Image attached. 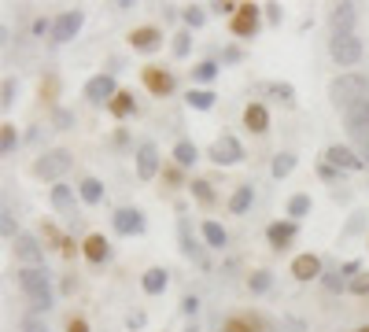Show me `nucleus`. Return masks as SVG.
I'll use <instances>...</instances> for the list:
<instances>
[{"mask_svg":"<svg viewBox=\"0 0 369 332\" xmlns=\"http://www.w3.org/2000/svg\"><path fill=\"white\" fill-rule=\"evenodd\" d=\"M354 332H369V325H362V329H354Z\"/></svg>","mask_w":369,"mask_h":332,"instance_id":"nucleus-54","label":"nucleus"},{"mask_svg":"<svg viewBox=\"0 0 369 332\" xmlns=\"http://www.w3.org/2000/svg\"><path fill=\"white\" fill-rule=\"evenodd\" d=\"M70 166H74V155H70V152H63V148H56V152H45L41 159H34V177L56 181V177L67 174Z\"/></svg>","mask_w":369,"mask_h":332,"instance_id":"nucleus-3","label":"nucleus"},{"mask_svg":"<svg viewBox=\"0 0 369 332\" xmlns=\"http://www.w3.org/2000/svg\"><path fill=\"white\" fill-rule=\"evenodd\" d=\"M325 163L336 170H362V159H358L347 144H329L325 148Z\"/></svg>","mask_w":369,"mask_h":332,"instance_id":"nucleus-10","label":"nucleus"},{"mask_svg":"<svg viewBox=\"0 0 369 332\" xmlns=\"http://www.w3.org/2000/svg\"><path fill=\"white\" fill-rule=\"evenodd\" d=\"M159 41H162V34H159L155 26H140V30H133V34H129V45H133L137 52H155Z\"/></svg>","mask_w":369,"mask_h":332,"instance_id":"nucleus-19","label":"nucleus"},{"mask_svg":"<svg viewBox=\"0 0 369 332\" xmlns=\"http://www.w3.org/2000/svg\"><path fill=\"white\" fill-rule=\"evenodd\" d=\"M318 174H321L325 181H336V177H340V170H336V166H329V163H325V166H318Z\"/></svg>","mask_w":369,"mask_h":332,"instance_id":"nucleus-49","label":"nucleus"},{"mask_svg":"<svg viewBox=\"0 0 369 332\" xmlns=\"http://www.w3.org/2000/svg\"><path fill=\"white\" fill-rule=\"evenodd\" d=\"M0 233H4V240H19V237H23V233H19L15 229V218H12V211H0Z\"/></svg>","mask_w":369,"mask_h":332,"instance_id":"nucleus-33","label":"nucleus"},{"mask_svg":"<svg viewBox=\"0 0 369 332\" xmlns=\"http://www.w3.org/2000/svg\"><path fill=\"white\" fill-rule=\"evenodd\" d=\"M15 92H19V81H12V78H8V81H4V89H0V107H4V111H12V104H15Z\"/></svg>","mask_w":369,"mask_h":332,"instance_id":"nucleus-37","label":"nucleus"},{"mask_svg":"<svg viewBox=\"0 0 369 332\" xmlns=\"http://www.w3.org/2000/svg\"><path fill=\"white\" fill-rule=\"evenodd\" d=\"M211 8L218 15H236V12H240V4H233V0H218V4H211Z\"/></svg>","mask_w":369,"mask_h":332,"instance_id":"nucleus-46","label":"nucleus"},{"mask_svg":"<svg viewBox=\"0 0 369 332\" xmlns=\"http://www.w3.org/2000/svg\"><path fill=\"white\" fill-rule=\"evenodd\" d=\"M203 240H207V248H225L229 233H225L222 222H203Z\"/></svg>","mask_w":369,"mask_h":332,"instance_id":"nucleus-22","label":"nucleus"},{"mask_svg":"<svg viewBox=\"0 0 369 332\" xmlns=\"http://www.w3.org/2000/svg\"><path fill=\"white\" fill-rule=\"evenodd\" d=\"M159 174V152H155V144H140L137 148V177L140 181H151Z\"/></svg>","mask_w":369,"mask_h":332,"instance_id":"nucleus-11","label":"nucleus"},{"mask_svg":"<svg viewBox=\"0 0 369 332\" xmlns=\"http://www.w3.org/2000/svg\"><path fill=\"white\" fill-rule=\"evenodd\" d=\"M52 26H56V23H48V19H37V23H34V34L41 37V34H48Z\"/></svg>","mask_w":369,"mask_h":332,"instance_id":"nucleus-51","label":"nucleus"},{"mask_svg":"<svg viewBox=\"0 0 369 332\" xmlns=\"http://www.w3.org/2000/svg\"><path fill=\"white\" fill-rule=\"evenodd\" d=\"M15 144H19L15 126H12V122H4V126H0V152H4V155H12V152H15Z\"/></svg>","mask_w":369,"mask_h":332,"instance_id":"nucleus-32","label":"nucleus"},{"mask_svg":"<svg viewBox=\"0 0 369 332\" xmlns=\"http://www.w3.org/2000/svg\"><path fill=\"white\" fill-rule=\"evenodd\" d=\"M196 310H200V299H196V295H184V299H181V314H184V318H196Z\"/></svg>","mask_w":369,"mask_h":332,"instance_id":"nucleus-43","label":"nucleus"},{"mask_svg":"<svg viewBox=\"0 0 369 332\" xmlns=\"http://www.w3.org/2000/svg\"><path fill=\"white\" fill-rule=\"evenodd\" d=\"M78 192H82V199L89 203V207H93V203H100V199H104V185H100V181H96V177H85Z\"/></svg>","mask_w":369,"mask_h":332,"instance_id":"nucleus-31","label":"nucleus"},{"mask_svg":"<svg viewBox=\"0 0 369 332\" xmlns=\"http://www.w3.org/2000/svg\"><path fill=\"white\" fill-rule=\"evenodd\" d=\"M184 332H200V329H196V325H192V329H184Z\"/></svg>","mask_w":369,"mask_h":332,"instance_id":"nucleus-55","label":"nucleus"},{"mask_svg":"<svg viewBox=\"0 0 369 332\" xmlns=\"http://www.w3.org/2000/svg\"><path fill=\"white\" fill-rule=\"evenodd\" d=\"M82 23H85L82 12H63V15L56 19V26H52V37H56V41H70V37L82 30Z\"/></svg>","mask_w":369,"mask_h":332,"instance_id":"nucleus-14","label":"nucleus"},{"mask_svg":"<svg viewBox=\"0 0 369 332\" xmlns=\"http://www.w3.org/2000/svg\"><path fill=\"white\" fill-rule=\"evenodd\" d=\"M196 159H200V148L192 141H178V144H173V163H178V166H192Z\"/></svg>","mask_w":369,"mask_h":332,"instance_id":"nucleus-24","label":"nucleus"},{"mask_svg":"<svg viewBox=\"0 0 369 332\" xmlns=\"http://www.w3.org/2000/svg\"><path fill=\"white\" fill-rule=\"evenodd\" d=\"M67 332H89V325H85L82 318H70V325H67Z\"/></svg>","mask_w":369,"mask_h":332,"instance_id":"nucleus-52","label":"nucleus"},{"mask_svg":"<svg viewBox=\"0 0 369 332\" xmlns=\"http://www.w3.org/2000/svg\"><path fill=\"white\" fill-rule=\"evenodd\" d=\"M178 229H181V251L189 255V259L196 262V266H207V255H203V248H200V244H196V240L189 237V222H181Z\"/></svg>","mask_w":369,"mask_h":332,"instance_id":"nucleus-21","label":"nucleus"},{"mask_svg":"<svg viewBox=\"0 0 369 332\" xmlns=\"http://www.w3.org/2000/svg\"><path fill=\"white\" fill-rule=\"evenodd\" d=\"M329 56L340 63V67H354V63L362 59V41H358L354 34H332Z\"/></svg>","mask_w":369,"mask_h":332,"instance_id":"nucleus-4","label":"nucleus"},{"mask_svg":"<svg viewBox=\"0 0 369 332\" xmlns=\"http://www.w3.org/2000/svg\"><path fill=\"white\" fill-rule=\"evenodd\" d=\"M192 78H196V81H214V78H218V63H214V59H203L200 67L192 70Z\"/></svg>","mask_w":369,"mask_h":332,"instance_id":"nucleus-34","label":"nucleus"},{"mask_svg":"<svg viewBox=\"0 0 369 332\" xmlns=\"http://www.w3.org/2000/svg\"><path fill=\"white\" fill-rule=\"evenodd\" d=\"M229 30L236 37H255V30H258V4H240V12L233 15Z\"/></svg>","mask_w":369,"mask_h":332,"instance_id":"nucleus-8","label":"nucleus"},{"mask_svg":"<svg viewBox=\"0 0 369 332\" xmlns=\"http://www.w3.org/2000/svg\"><path fill=\"white\" fill-rule=\"evenodd\" d=\"M184 104L196 107V111H211V107H214V92H211V89H189Z\"/></svg>","mask_w":369,"mask_h":332,"instance_id":"nucleus-29","label":"nucleus"},{"mask_svg":"<svg viewBox=\"0 0 369 332\" xmlns=\"http://www.w3.org/2000/svg\"><path fill=\"white\" fill-rule=\"evenodd\" d=\"M82 251L93 266H100V262H107V255H111V244H107V237H100V233H93V237H85Z\"/></svg>","mask_w":369,"mask_h":332,"instance_id":"nucleus-16","label":"nucleus"},{"mask_svg":"<svg viewBox=\"0 0 369 332\" xmlns=\"http://www.w3.org/2000/svg\"><path fill=\"white\" fill-rule=\"evenodd\" d=\"M52 207H56L59 214H74V192L67 185H56L52 188Z\"/></svg>","mask_w":369,"mask_h":332,"instance_id":"nucleus-26","label":"nucleus"},{"mask_svg":"<svg viewBox=\"0 0 369 332\" xmlns=\"http://www.w3.org/2000/svg\"><path fill=\"white\" fill-rule=\"evenodd\" d=\"M296 233H299V226H296V222H274V226L266 229V240L274 244L277 251H285L288 244L296 240Z\"/></svg>","mask_w":369,"mask_h":332,"instance_id":"nucleus-15","label":"nucleus"},{"mask_svg":"<svg viewBox=\"0 0 369 332\" xmlns=\"http://www.w3.org/2000/svg\"><path fill=\"white\" fill-rule=\"evenodd\" d=\"M222 59H225V63H240V48H233V45H229V48L222 52Z\"/></svg>","mask_w":369,"mask_h":332,"instance_id":"nucleus-50","label":"nucleus"},{"mask_svg":"<svg viewBox=\"0 0 369 332\" xmlns=\"http://www.w3.org/2000/svg\"><path fill=\"white\" fill-rule=\"evenodd\" d=\"M244 126L252 133H266L269 130V111H266L263 104H247L244 107Z\"/></svg>","mask_w":369,"mask_h":332,"instance_id":"nucleus-20","label":"nucleus"},{"mask_svg":"<svg viewBox=\"0 0 369 332\" xmlns=\"http://www.w3.org/2000/svg\"><path fill=\"white\" fill-rule=\"evenodd\" d=\"M115 233L118 237H137V233H144V214H140L137 207L115 211Z\"/></svg>","mask_w":369,"mask_h":332,"instance_id":"nucleus-7","label":"nucleus"},{"mask_svg":"<svg viewBox=\"0 0 369 332\" xmlns=\"http://www.w3.org/2000/svg\"><path fill=\"white\" fill-rule=\"evenodd\" d=\"M23 332H48V325H45V321H41V318H34V314H30V318L23 321Z\"/></svg>","mask_w":369,"mask_h":332,"instance_id":"nucleus-47","label":"nucleus"},{"mask_svg":"<svg viewBox=\"0 0 369 332\" xmlns=\"http://www.w3.org/2000/svg\"><path fill=\"white\" fill-rule=\"evenodd\" d=\"M292 277H296V281H314V277H325L321 273V259H318V255H296V259H292Z\"/></svg>","mask_w":369,"mask_h":332,"instance_id":"nucleus-12","label":"nucleus"},{"mask_svg":"<svg viewBox=\"0 0 369 332\" xmlns=\"http://www.w3.org/2000/svg\"><path fill=\"white\" fill-rule=\"evenodd\" d=\"M52 122H56V130H70V126H74V111H67V107H56Z\"/></svg>","mask_w":369,"mask_h":332,"instance_id":"nucleus-39","label":"nucleus"},{"mask_svg":"<svg viewBox=\"0 0 369 332\" xmlns=\"http://www.w3.org/2000/svg\"><path fill=\"white\" fill-rule=\"evenodd\" d=\"M181 19H184V26L200 30V26H203V19H207V15H203L200 8H184V15H181Z\"/></svg>","mask_w":369,"mask_h":332,"instance_id":"nucleus-41","label":"nucleus"},{"mask_svg":"<svg viewBox=\"0 0 369 332\" xmlns=\"http://www.w3.org/2000/svg\"><path fill=\"white\" fill-rule=\"evenodd\" d=\"M347 292L351 295H369V273H358L351 284H347Z\"/></svg>","mask_w":369,"mask_h":332,"instance_id":"nucleus-40","label":"nucleus"},{"mask_svg":"<svg viewBox=\"0 0 369 332\" xmlns=\"http://www.w3.org/2000/svg\"><path fill=\"white\" fill-rule=\"evenodd\" d=\"M126 325H129V332H133V329H144V310H133V314L126 318Z\"/></svg>","mask_w":369,"mask_h":332,"instance_id":"nucleus-48","label":"nucleus"},{"mask_svg":"<svg viewBox=\"0 0 369 332\" xmlns=\"http://www.w3.org/2000/svg\"><path fill=\"white\" fill-rule=\"evenodd\" d=\"M19 288L30 295V306H34V310H52V306H56L48 273L41 270V266H23V270H19Z\"/></svg>","mask_w":369,"mask_h":332,"instance_id":"nucleus-1","label":"nucleus"},{"mask_svg":"<svg viewBox=\"0 0 369 332\" xmlns=\"http://www.w3.org/2000/svg\"><path fill=\"white\" fill-rule=\"evenodd\" d=\"M15 255H19V262H23V266H41V262H45V251H41V244H37L34 237H26V233L15 240Z\"/></svg>","mask_w":369,"mask_h":332,"instance_id":"nucleus-13","label":"nucleus"},{"mask_svg":"<svg viewBox=\"0 0 369 332\" xmlns=\"http://www.w3.org/2000/svg\"><path fill=\"white\" fill-rule=\"evenodd\" d=\"M321 281H325V288H329V292H343V288H347V281H343V273H325V277H321Z\"/></svg>","mask_w":369,"mask_h":332,"instance_id":"nucleus-42","label":"nucleus"},{"mask_svg":"<svg viewBox=\"0 0 369 332\" xmlns=\"http://www.w3.org/2000/svg\"><path fill=\"white\" fill-rule=\"evenodd\" d=\"M144 89L151 92V96H170L173 92V74L170 70H162V67H144Z\"/></svg>","mask_w":369,"mask_h":332,"instance_id":"nucleus-9","label":"nucleus"},{"mask_svg":"<svg viewBox=\"0 0 369 332\" xmlns=\"http://www.w3.org/2000/svg\"><path fill=\"white\" fill-rule=\"evenodd\" d=\"M292 170H296V155H292V152H281V155H274V163H269V174H274L277 181L288 177Z\"/></svg>","mask_w":369,"mask_h":332,"instance_id":"nucleus-28","label":"nucleus"},{"mask_svg":"<svg viewBox=\"0 0 369 332\" xmlns=\"http://www.w3.org/2000/svg\"><path fill=\"white\" fill-rule=\"evenodd\" d=\"M252 203H255V188H252V185H240V188L233 192V199H229V211H233V214H244Z\"/></svg>","mask_w":369,"mask_h":332,"instance_id":"nucleus-27","label":"nucleus"},{"mask_svg":"<svg viewBox=\"0 0 369 332\" xmlns=\"http://www.w3.org/2000/svg\"><path fill=\"white\" fill-rule=\"evenodd\" d=\"M351 23H354V4H336L332 30H336V34H351Z\"/></svg>","mask_w":369,"mask_h":332,"instance_id":"nucleus-23","label":"nucleus"},{"mask_svg":"<svg viewBox=\"0 0 369 332\" xmlns=\"http://www.w3.org/2000/svg\"><path fill=\"white\" fill-rule=\"evenodd\" d=\"M211 163H218V166H236L244 159V148H240V141H236L233 133H222L218 141L211 144Z\"/></svg>","mask_w":369,"mask_h":332,"instance_id":"nucleus-5","label":"nucleus"},{"mask_svg":"<svg viewBox=\"0 0 369 332\" xmlns=\"http://www.w3.org/2000/svg\"><path fill=\"white\" fill-rule=\"evenodd\" d=\"M173 56H178V59L189 56V34H178V37H173Z\"/></svg>","mask_w":369,"mask_h":332,"instance_id":"nucleus-44","label":"nucleus"},{"mask_svg":"<svg viewBox=\"0 0 369 332\" xmlns=\"http://www.w3.org/2000/svg\"><path fill=\"white\" fill-rule=\"evenodd\" d=\"M329 96H332L336 107H343V111H347V107L369 100V85H366L362 74H340V78L329 85Z\"/></svg>","mask_w":369,"mask_h":332,"instance_id":"nucleus-2","label":"nucleus"},{"mask_svg":"<svg viewBox=\"0 0 369 332\" xmlns=\"http://www.w3.org/2000/svg\"><path fill=\"white\" fill-rule=\"evenodd\" d=\"M107 107H111V115H115V119H129V115L137 111V104H133V92H118V96H115V100L107 104Z\"/></svg>","mask_w":369,"mask_h":332,"instance_id":"nucleus-25","label":"nucleus"},{"mask_svg":"<svg viewBox=\"0 0 369 332\" xmlns=\"http://www.w3.org/2000/svg\"><path fill=\"white\" fill-rule=\"evenodd\" d=\"M343 126H347V133H366V126H369V100L347 107V111H343Z\"/></svg>","mask_w":369,"mask_h":332,"instance_id":"nucleus-17","label":"nucleus"},{"mask_svg":"<svg viewBox=\"0 0 369 332\" xmlns=\"http://www.w3.org/2000/svg\"><path fill=\"white\" fill-rule=\"evenodd\" d=\"M310 207H314V203H310V196H307V192H296V196L288 199V214H292V222L307 218V214H310Z\"/></svg>","mask_w":369,"mask_h":332,"instance_id":"nucleus-30","label":"nucleus"},{"mask_svg":"<svg viewBox=\"0 0 369 332\" xmlns=\"http://www.w3.org/2000/svg\"><path fill=\"white\" fill-rule=\"evenodd\" d=\"M170 284V270H162V266H151V270L140 277V288H144L148 295H162Z\"/></svg>","mask_w":369,"mask_h":332,"instance_id":"nucleus-18","label":"nucleus"},{"mask_svg":"<svg viewBox=\"0 0 369 332\" xmlns=\"http://www.w3.org/2000/svg\"><path fill=\"white\" fill-rule=\"evenodd\" d=\"M266 19H269V23H281V8L277 4H266Z\"/></svg>","mask_w":369,"mask_h":332,"instance_id":"nucleus-53","label":"nucleus"},{"mask_svg":"<svg viewBox=\"0 0 369 332\" xmlns=\"http://www.w3.org/2000/svg\"><path fill=\"white\" fill-rule=\"evenodd\" d=\"M247 284H252V292H258V295H263V292H269V284H274V273H266V270H255V273H252V281H247Z\"/></svg>","mask_w":369,"mask_h":332,"instance_id":"nucleus-35","label":"nucleus"},{"mask_svg":"<svg viewBox=\"0 0 369 332\" xmlns=\"http://www.w3.org/2000/svg\"><path fill=\"white\" fill-rule=\"evenodd\" d=\"M222 332H252V325H247L244 318H229V321H225V329H222Z\"/></svg>","mask_w":369,"mask_h":332,"instance_id":"nucleus-45","label":"nucleus"},{"mask_svg":"<svg viewBox=\"0 0 369 332\" xmlns=\"http://www.w3.org/2000/svg\"><path fill=\"white\" fill-rule=\"evenodd\" d=\"M115 96H118L115 74H96V78L85 81V100L89 104H111Z\"/></svg>","mask_w":369,"mask_h":332,"instance_id":"nucleus-6","label":"nucleus"},{"mask_svg":"<svg viewBox=\"0 0 369 332\" xmlns=\"http://www.w3.org/2000/svg\"><path fill=\"white\" fill-rule=\"evenodd\" d=\"M192 196H196L200 203H214V188H211V181L196 177V181H192Z\"/></svg>","mask_w":369,"mask_h":332,"instance_id":"nucleus-36","label":"nucleus"},{"mask_svg":"<svg viewBox=\"0 0 369 332\" xmlns=\"http://www.w3.org/2000/svg\"><path fill=\"white\" fill-rule=\"evenodd\" d=\"M269 92H274L277 100H285V104H292V100H296V89H292L288 81H269Z\"/></svg>","mask_w":369,"mask_h":332,"instance_id":"nucleus-38","label":"nucleus"}]
</instances>
